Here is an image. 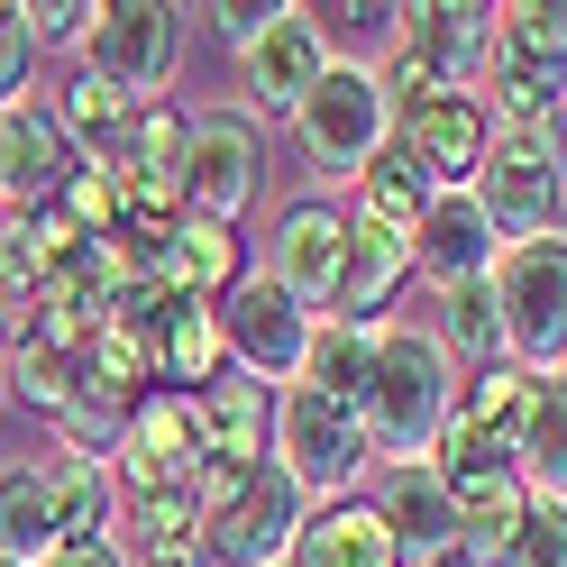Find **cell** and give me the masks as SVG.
Listing matches in <instances>:
<instances>
[{
	"mask_svg": "<svg viewBox=\"0 0 567 567\" xmlns=\"http://www.w3.org/2000/svg\"><path fill=\"white\" fill-rule=\"evenodd\" d=\"M449 403H457V367L440 358V339L412 330V321H384L375 358H367V394H358L367 449L384 457V467H394V457H431Z\"/></svg>",
	"mask_w": 567,
	"mask_h": 567,
	"instance_id": "1",
	"label": "cell"
},
{
	"mask_svg": "<svg viewBox=\"0 0 567 567\" xmlns=\"http://www.w3.org/2000/svg\"><path fill=\"white\" fill-rule=\"evenodd\" d=\"M293 137H302V165H311V184H321V202L339 184H358L375 165V147L394 137V92H384L375 55H330V74L311 83L302 111H293Z\"/></svg>",
	"mask_w": 567,
	"mask_h": 567,
	"instance_id": "2",
	"label": "cell"
},
{
	"mask_svg": "<svg viewBox=\"0 0 567 567\" xmlns=\"http://www.w3.org/2000/svg\"><path fill=\"white\" fill-rule=\"evenodd\" d=\"M266 457L284 476H293L302 504H339V494H358L375 449H367V421L330 403V394H302V384H284L275 394V431H266Z\"/></svg>",
	"mask_w": 567,
	"mask_h": 567,
	"instance_id": "3",
	"label": "cell"
},
{
	"mask_svg": "<svg viewBox=\"0 0 567 567\" xmlns=\"http://www.w3.org/2000/svg\"><path fill=\"white\" fill-rule=\"evenodd\" d=\"M485 284H494V330H504V367L558 375V358H567V247H558V238L494 247Z\"/></svg>",
	"mask_w": 567,
	"mask_h": 567,
	"instance_id": "4",
	"label": "cell"
},
{
	"mask_svg": "<svg viewBox=\"0 0 567 567\" xmlns=\"http://www.w3.org/2000/svg\"><path fill=\"white\" fill-rule=\"evenodd\" d=\"M266 193V128L220 101V111H193L184 120V147H174V202L193 210V220H220L238 229V210H257Z\"/></svg>",
	"mask_w": 567,
	"mask_h": 567,
	"instance_id": "5",
	"label": "cell"
},
{
	"mask_svg": "<svg viewBox=\"0 0 567 567\" xmlns=\"http://www.w3.org/2000/svg\"><path fill=\"white\" fill-rule=\"evenodd\" d=\"M485 47H494V10L421 0V10H394L375 74H384V92H485Z\"/></svg>",
	"mask_w": 567,
	"mask_h": 567,
	"instance_id": "6",
	"label": "cell"
},
{
	"mask_svg": "<svg viewBox=\"0 0 567 567\" xmlns=\"http://www.w3.org/2000/svg\"><path fill=\"white\" fill-rule=\"evenodd\" d=\"M74 47H83L74 74L111 83L120 101H165L174 64H184V10L174 0H111V10H92Z\"/></svg>",
	"mask_w": 567,
	"mask_h": 567,
	"instance_id": "7",
	"label": "cell"
},
{
	"mask_svg": "<svg viewBox=\"0 0 567 567\" xmlns=\"http://www.w3.org/2000/svg\"><path fill=\"white\" fill-rule=\"evenodd\" d=\"M210 330H220V358L247 375V384H266V394H284L302 367V339H311V311L284 293V284L266 266H247L220 302H210Z\"/></svg>",
	"mask_w": 567,
	"mask_h": 567,
	"instance_id": "8",
	"label": "cell"
},
{
	"mask_svg": "<svg viewBox=\"0 0 567 567\" xmlns=\"http://www.w3.org/2000/svg\"><path fill=\"white\" fill-rule=\"evenodd\" d=\"M558 193H567V165H558V137H494L467 202L485 210L494 247H522V238H558Z\"/></svg>",
	"mask_w": 567,
	"mask_h": 567,
	"instance_id": "9",
	"label": "cell"
},
{
	"mask_svg": "<svg viewBox=\"0 0 567 567\" xmlns=\"http://www.w3.org/2000/svg\"><path fill=\"white\" fill-rule=\"evenodd\" d=\"M302 513H311V504L293 494V476H284L275 457H257V467L229 485V504L202 522V558H220V567H284Z\"/></svg>",
	"mask_w": 567,
	"mask_h": 567,
	"instance_id": "10",
	"label": "cell"
},
{
	"mask_svg": "<svg viewBox=\"0 0 567 567\" xmlns=\"http://www.w3.org/2000/svg\"><path fill=\"white\" fill-rule=\"evenodd\" d=\"M394 147L431 174V193H467L494 147L476 92H394Z\"/></svg>",
	"mask_w": 567,
	"mask_h": 567,
	"instance_id": "11",
	"label": "cell"
},
{
	"mask_svg": "<svg viewBox=\"0 0 567 567\" xmlns=\"http://www.w3.org/2000/svg\"><path fill=\"white\" fill-rule=\"evenodd\" d=\"M330 55H339V47H330V28L311 19V10H275L266 38L238 55V92H247L238 111H247V120H293L302 92L330 74Z\"/></svg>",
	"mask_w": 567,
	"mask_h": 567,
	"instance_id": "12",
	"label": "cell"
},
{
	"mask_svg": "<svg viewBox=\"0 0 567 567\" xmlns=\"http://www.w3.org/2000/svg\"><path fill=\"white\" fill-rule=\"evenodd\" d=\"M348 210V202H339ZM403 275H412V238L403 229H375L348 210V247H339V284H330V311L321 321H348V330H384L403 302Z\"/></svg>",
	"mask_w": 567,
	"mask_h": 567,
	"instance_id": "13",
	"label": "cell"
},
{
	"mask_svg": "<svg viewBox=\"0 0 567 567\" xmlns=\"http://www.w3.org/2000/svg\"><path fill=\"white\" fill-rule=\"evenodd\" d=\"M74 147H64V128L38 92L10 101L0 111V210H55V193L74 184Z\"/></svg>",
	"mask_w": 567,
	"mask_h": 567,
	"instance_id": "14",
	"label": "cell"
},
{
	"mask_svg": "<svg viewBox=\"0 0 567 567\" xmlns=\"http://www.w3.org/2000/svg\"><path fill=\"white\" fill-rule=\"evenodd\" d=\"M339 247H348V210H339V202H321V193H311V202H293V210L275 220L266 275H275L284 293H293V302L311 311V321L330 311V284H339Z\"/></svg>",
	"mask_w": 567,
	"mask_h": 567,
	"instance_id": "15",
	"label": "cell"
},
{
	"mask_svg": "<svg viewBox=\"0 0 567 567\" xmlns=\"http://www.w3.org/2000/svg\"><path fill=\"white\" fill-rule=\"evenodd\" d=\"M367 504H375L384 530H394L403 567H412V558H431V549H457V504H449V485L431 476V457H394Z\"/></svg>",
	"mask_w": 567,
	"mask_h": 567,
	"instance_id": "16",
	"label": "cell"
},
{
	"mask_svg": "<svg viewBox=\"0 0 567 567\" xmlns=\"http://www.w3.org/2000/svg\"><path fill=\"white\" fill-rule=\"evenodd\" d=\"M284 567H403V549H394V530L375 522L367 494H339V504H311L302 513Z\"/></svg>",
	"mask_w": 567,
	"mask_h": 567,
	"instance_id": "17",
	"label": "cell"
},
{
	"mask_svg": "<svg viewBox=\"0 0 567 567\" xmlns=\"http://www.w3.org/2000/svg\"><path fill=\"white\" fill-rule=\"evenodd\" d=\"M193 431H202V457H220V467H257L266 431H275V394H266V384H247L238 367H220L193 394Z\"/></svg>",
	"mask_w": 567,
	"mask_h": 567,
	"instance_id": "18",
	"label": "cell"
},
{
	"mask_svg": "<svg viewBox=\"0 0 567 567\" xmlns=\"http://www.w3.org/2000/svg\"><path fill=\"white\" fill-rule=\"evenodd\" d=\"M38 476H47V504H55V549L120 540V494H111V467H101V457L55 449V457H38Z\"/></svg>",
	"mask_w": 567,
	"mask_h": 567,
	"instance_id": "19",
	"label": "cell"
},
{
	"mask_svg": "<svg viewBox=\"0 0 567 567\" xmlns=\"http://www.w3.org/2000/svg\"><path fill=\"white\" fill-rule=\"evenodd\" d=\"M494 266V229L467 193H431V210L412 220V275L431 284H476Z\"/></svg>",
	"mask_w": 567,
	"mask_h": 567,
	"instance_id": "20",
	"label": "cell"
},
{
	"mask_svg": "<svg viewBox=\"0 0 567 567\" xmlns=\"http://www.w3.org/2000/svg\"><path fill=\"white\" fill-rule=\"evenodd\" d=\"M567 74V19L540 10V0H513L494 10V47H485V83H530V92H558Z\"/></svg>",
	"mask_w": 567,
	"mask_h": 567,
	"instance_id": "21",
	"label": "cell"
},
{
	"mask_svg": "<svg viewBox=\"0 0 567 567\" xmlns=\"http://www.w3.org/2000/svg\"><path fill=\"white\" fill-rule=\"evenodd\" d=\"M238 275H247L238 229H220V220H193V210H184V220L156 238V284H165V293H184V302H220Z\"/></svg>",
	"mask_w": 567,
	"mask_h": 567,
	"instance_id": "22",
	"label": "cell"
},
{
	"mask_svg": "<svg viewBox=\"0 0 567 567\" xmlns=\"http://www.w3.org/2000/svg\"><path fill=\"white\" fill-rule=\"evenodd\" d=\"M229 358H220V330H210V302H184V293H165L156 302V384L165 394H202L210 375H220Z\"/></svg>",
	"mask_w": 567,
	"mask_h": 567,
	"instance_id": "23",
	"label": "cell"
},
{
	"mask_svg": "<svg viewBox=\"0 0 567 567\" xmlns=\"http://www.w3.org/2000/svg\"><path fill=\"white\" fill-rule=\"evenodd\" d=\"M449 504H457V549H467L476 567H494V558H504V540L522 530L530 494H522L513 467H485V476H467V485H449Z\"/></svg>",
	"mask_w": 567,
	"mask_h": 567,
	"instance_id": "24",
	"label": "cell"
},
{
	"mask_svg": "<svg viewBox=\"0 0 567 567\" xmlns=\"http://www.w3.org/2000/svg\"><path fill=\"white\" fill-rule=\"evenodd\" d=\"M348 210H358V220H375V229H403V238H412V220L431 210V174H421V165L394 147V137H384L375 165L348 184Z\"/></svg>",
	"mask_w": 567,
	"mask_h": 567,
	"instance_id": "25",
	"label": "cell"
},
{
	"mask_svg": "<svg viewBox=\"0 0 567 567\" xmlns=\"http://www.w3.org/2000/svg\"><path fill=\"white\" fill-rule=\"evenodd\" d=\"M47 111L64 128V147H74L83 165H111L120 156V128H128V101L111 83H92V74H64V92H47Z\"/></svg>",
	"mask_w": 567,
	"mask_h": 567,
	"instance_id": "26",
	"label": "cell"
},
{
	"mask_svg": "<svg viewBox=\"0 0 567 567\" xmlns=\"http://www.w3.org/2000/svg\"><path fill=\"white\" fill-rule=\"evenodd\" d=\"M431 339H440V358L449 367H504V330H494V284L476 275V284H440V321H431Z\"/></svg>",
	"mask_w": 567,
	"mask_h": 567,
	"instance_id": "27",
	"label": "cell"
},
{
	"mask_svg": "<svg viewBox=\"0 0 567 567\" xmlns=\"http://www.w3.org/2000/svg\"><path fill=\"white\" fill-rule=\"evenodd\" d=\"M367 358H375V330H348V321H311L293 384H302V394H330V403H348V412H358V394H367Z\"/></svg>",
	"mask_w": 567,
	"mask_h": 567,
	"instance_id": "28",
	"label": "cell"
},
{
	"mask_svg": "<svg viewBox=\"0 0 567 567\" xmlns=\"http://www.w3.org/2000/svg\"><path fill=\"white\" fill-rule=\"evenodd\" d=\"M47 549H55V504H47L38 457H19V467H0V558L38 567Z\"/></svg>",
	"mask_w": 567,
	"mask_h": 567,
	"instance_id": "29",
	"label": "cell"
},
{
	"mask_svg": "<svg viewBox=\"0 0 567 567\" xmlns=\"http://www.w3.org/2000/svg\"><path fill=\"white\" fill-rule=\"evenodd\" d=\"M494 567H567V513H558V504H530Z\"/></svg>",
	"mask_w": 567,
	"mask_h": 567,
	"instance_id": "30",
	"label": "cell"
},
{
	"mask_svg": "<svg viewBox=\"0 0 567 567\" xmlns=\"http://www.w3.org/2000/svg\"><path fill=\"white\" fill-rule=\"evenodd\" d=\"M28 83H38V38H28V19L0 0V111L28 101Z\"/></svg>",
	"mask_w": 567,
	"mask_h": 567,
	"instance_id": "31",
	"label": "cell"
},
{
	"mask_svg": "<svg viewBox=\"0 0 567 567\" xmlns=\"http://www.w3.org/2000/svg\"><path fill=\"white\" fill-rule=\"evenodd\" d=\"M193 19H210V38H220L229 55H247L266 38V19H275V0H220V10H193Z\"/></svg>",
	"mask_w": 567,
	"mask_h": 567,
	"instance_id": "32",
	"label": "cell"
},
{
	"mask_svg": "<svg viewBox=\"0 0 567 567\" xmlns=\"http://www.w3.org/2000/svg\"><path fill=\"white\" fill-rule=\"evenodd\" d=\"M19 19H28V38H38V55H47V47H74L92 28V0H47V10H19Z\"/></svg>",
	"mask_w": 567,
	"mask_h": 567,
	"instance_id": "33",
	"label": "cell"
},
{
	"mask_svg": "<svg viewBox=\"0 0 567 567\" xmlns=\"http://www.w3.org/2000/svg\"><path fill=\"white\" fill-rule=\"evenodd\" d=\"M38 567H128V558H120V540H101V549H47Z\"/></svg>",
	"mask_w": 567,
	"mask_h": 567,
	"instance_id": "34",
	"label": "cell"
},
{
	"mask_svg": "<svg viewBox=\"0 0 567 567\" xmlns=\"http://www.w3.org/2000/svg\"><path fill=\"white\" fill-rule=\"evenodd\" d=\"M412 567H476L467 549H431V558H412Z\"/></svg>",
	"mask_w": 567,
	"mask_h": 567,
	"instance_id": "35",
	"label": "cell"
},
{
	"mask_svg": "<svg viewBox=\"0 0 567 567\" xmlns=\"http://www.w3.org/2000/svg\"><path fill=\"white\" fill-rule=\"evenodd\" d=\"M0 567H19V558H0Z\"/></svg>",
	"mask_w": 567,
	"mask_h": 567,
	"instance_id": "36",
	"label": "cell"
}]
</instances>
